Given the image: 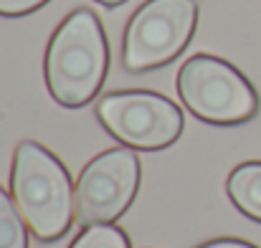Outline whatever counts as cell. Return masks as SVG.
I'll list each match as a JSON object with an SVG mask.
<instances>
[{
    "label": "cell",
    "instance_id": "1",
    "mask_svg": "<svg viewBox=\"0 0 261 248\" xmlns=\"http://www.w3.org/2000/svg\"><path fill=\"white\" fill-rule=\"evenodd\" d=\"M109 71V46L104 28L89 8H79L56 28L46 48V86L66 106L89 104Z\"/></svg>",
    "mask_w": 261,
    "mask_h": 248
},
{
    "label": "cell",
    "instance_id": "2",
    "mask_svg": "<svg viewBox=\"0 0 261 248\" xmlns=\"http://www.w3.org/2000/svg\"><path fill=\"white\" fill-rule=\"evenodd\" d=\"M10 192L25 226L41 241H56L69 231L76 210V190L71 187L69 170L43 145L33 140L18 145Z\"/></svg>",
    "mask_w": 261,
    "mask_h": 248
},
{
    "label": "cell",
    "instance_id": "3",
    "mask_svg": "<svg viewBox=\"0 0 261 248\" xmlns=\"http://www.w3.org/2000/svg\"><path fill=\"white\" fill-rule=\"evenodd\" d=\"M182 104L208 124H241L259 109V96L246 76L228 61L208 53L188 59L177 74Z\"/></svg>",
    "mask_w": 261,
    "mask_h": 248
},
{
    "label": "cell",
    "instance_id": "4",
    "mask_svg": "<svg viewBox=\"0 0 261 248\" xmlns=\"http://www.w3.org/2000/svg\"><path fill=\"white\" fill-rule=\"evenodd\" d=\"M198 23L195 0H147L127 23L122 64L132 74L170 64L190 43Z\"/></svg>",
    "mask_w": 261,
    "mask_h": 248
},
{
    "label": "cell",
    "instance_id": "5",
    "mask_svg": "<svg viewBox=\"0 0 261 248\" xmlns=\"http://www.w3.org/2000/svg\"><path fill=\"white\" fill-rule=\"evenodd\" d=\"M101 127L132 150H165L182 134V112L155 91H114L96 104Z\"/></svg>",
    "mask_w": 261,
    "mask_h": 248
},
{
    "label": "cell",
    "instance_id": "6",
    "mask_svg": "<svg viewBox=\"0 0 261 248\" xmlns=\"http://www.w3.org/2000/svg\"><path fill=\"white\" fill-rule=\"evenodd\" d=\"M140 187V160L132 150L117 147L96 155L76 182V218L87 226L117 221Z\"/></svg>",
    "mask_w": 261,
    "mask_h": 248
},
{
    "label": "cell",
    "instance_id": "7",
    "mask_svg": "<svg viewBox=\"0 0 261 248\" xmlns=\"http://www.w3.org/2000/svg\"><path fill=\"white\" fill-rule=\"evenodd\" d=\"M228 198L233 200V205L261 223V162H244L239 165L226 182Z\"/></svg>",
    "mask_w": 261,
    "mask_h": 248
},
{
    "label": "cell",
    "instance_id": "8",
    "mask_svg": "<svg viewBox=\"0 0 261 248\" xmlns=\"http://www.w3.org/2000/svg\"><path fill=\"white\" fill-rule=\"evenodd\" d=\"M0 248H28L23 215L0 187Z\"/></svg>",
    "mask_w": 261,
    "mask_h": 248
},
{
    "label": "cell",
    "instance_id": "9",
    "mask_svg": "<svg viewBox=\"0 0 261 248\" xmlns=\"http://www.w3.org/2000/svg\"><path fill=\"white\" fill-rule=\"evenodd\" d=\"M71 248H129V241L112 223H101V226H87L76 236Z\"/></svg>",
    "mask_w": 261,
    "mask_h": 248
},
{
    "label": "cell",
    "instance_id": "10",
    "mask_svg": "<svg viewBox=\"0 0 261 248\" xmlns=\"http://www.w3.org/2000/svg\"><path fill=\"white\" fill-rule=\"evenodd\" d=\"M48 0H0V15L8 18H18V15H28L36 13L38 8H43Z\"/></svg>",
    "mask_w": 261,
    "mask_h": 248
},
{
    "label": "cell",
    "instance_id": "11",
    "mask_svg": "<svg viewBox=\"0 0 261 248\" xmlns=\"http://www.w3.org/2000/svg\"><path fill=\"white\" fill-rule=\"evenodd\" d=\"M198 248H256L246 241H236V238H221V241H211V243H203Z\"/></svg>",
    "mask_w": 261,
    "mask_h": 248
},
{
    "label": "cell",
    "instance_id": "12",
    "mask_svg": "<svg viewBox=\"0 0 261 248\" xmlns=\"http://www.w3.org/2000/svg\"><path fill=\"white\" fill-rule=\"evenodd\" d=\"M96 3H101L104 8H117V5H122V3H127V0H96Z\"/></svg>",
    "mask_w": 261,
    "mask_h": 248
}]
</instances>
